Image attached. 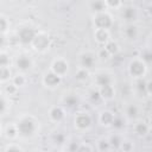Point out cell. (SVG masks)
<instances>
[{
    "instance_id": "obj_1",
    "label": "cell",
    "mask_w": 152,
    "mask_h": 152,
    "mask_svg": "<svg viewBox=\"0 0 152 152\" xmlns=\"http://www.w3.org/2000/svg\"><path fill=\"white\" fill-rule=\"evenodd\" d=\"M17 128H18V133L21 137H31L36 132V122L30 119V118H23L19 120V122L17 124Z\"/></svg>"
},
{
    "instance_id": "obj_2",
    "label": "cell",
    "mask_w": 152,
    "mask_h": 152,
    "mask_svg": "<svg viewBox=\"0 0 152 152\" xmlns=\"http://www.w3.org/2000/svg\"><path fill=\"white\" fill-rule=\"evenodd\" d=\"M37 31L32 27H23L19 30L18 32V40L23 44V45H28L32 44L34 38L37 37Z\"/></svg>"
},
{
    "instance_id": "obj_3",
    "label": "cell",
    "mask_w": 152,
    "mask_h": 152,
    "mask_svg": "<svg viewBox=\"0 0 152 152\" xmlns=\"http://www.w3.org/2000/svg\"><path fill=\"white\" fill-rule=\"evenodd\" d=\"M146 68H147V65L141 59H134V61H132L129 63L128 71H129L131 76H133L135 78H140V77H142L145 75Z\"/></svg>"
},
{
    "instance_id": "obj_4",
    "label": "cell",
    "mask_w": 152,
    "mask_h": 152,
    "mask_svg": "<svg viewBox=\"0 0 152 152\" xmlns=\"http://www.w3.org/2000/svg\"><path fill=\"white\" fill-rule=\"evenodd\" d=\"M94 24H95L96 28H104V30H108V28L113 25V20H112V17H110L108 13L101 12V13H96V14H95Z\"/></svg>"
},
{
    "instance_id": "obj_5",
    "label": "cell",
    "mask_w": 152,
    "mask_h": 152,
    "mask_svg": "<svg viewBox=\"0 0 152 152\" xmlns=\"http://www.w3.org/2000/svg\"><path fill=\"white\" fill-rule=\"evenodd\" d=\"M61 80H62V76H59L58 74H56L55 71H48L44 77H43V82L45 86L50 87V88H55L57 87L59 83H61Z\"/></svg>"
},
{
    "instance_id": "obj_6",
    "label": "cell",
    "mask_w": 152,
    "mask_h": 152,
    "mask_svg": "<svg viewBox=\"0 0 152 152\" xmlns=\"http://www.w3.org/2000/svg\"><path fill=\"white\" fill-rule=\"evenodd\" d=\"M95 62H96V57L94 53L91 52H83L81 56H80V64H81V68H84V69H91L94 65H95Z\"/></svg>"
},
{
    "instance_id": "obj_7",
    "label": "cell",
    "mask_w": 152,
    "mask_h": 152,
    "mask_svg": "<svg viewBox=\"0 0 152 152\" xmlns=\"http://www.w3.org/2000/svg\"><path fill=\"white\" fill-rule=\"evenodd\" d=\"M75 125L80 129H86L91 125V118L87 113H78L75 118Z\"/></svg>"
},
{
    "instance_id": "obj_8",
    "label": "cell",
    "mask_w": 152,
    "mask_h": 152,
    "mask_svg": "<svg viewBox=\"0 0 152 152\" xmlns=\"http://www.w3.org/2000/svg\"><path fill=\"white\" fill-rule=\"evenodd\" d=\"M51 70L55 71L56 74H58L59 76H64L68 72V62L63 58H58V59L53 61V63L51 65Z\"/></svg>"
},
{
    "instance_id": "obj_9",
    "label": "cell",
    "mask_w": 152,
    "mask_h": 152,
    "mask_svg": "<svg viewBox=\"0 0 152 152\" xmlns=\"http://www.w3.org/2000/svg\"><path fill=\"white\" fill-rule=\"evenodd\" d=\"M32 44L34 45V49H36V50L44 51V50H46V49L49 48V45H50V39H49V37L45 36V34H37V37L34 38V40H33Z\"/></svg>"
},
{
    "instance_id": "obj_10",
    "label": "cell",
    "mask_w": 152,
    "mask_h": 152,
    "mask_svg": "<svg viewBox=\"0 0 152 152\" xmlns=\"http://www.w3.org/2000/svg\"><path fill=\"white\" fill-rule=\"evenodd\" d=\"M138 17V12H137V8L133 7V6H126L122 11H121V18L127 21L128 24L129 23H133Z\"/></svg>"
},
{
    "instance_id": "obj_11",
    "label": "cell",
    "mask_w": 152,
    "mask_h": 152,
    "mask_svg": "<svg viewBox=\"0 0 152 152\" xmlns=\"http://www.w3.org/2000/svg\"><path fill=\"white\" fill-rule=\"evenodd\" d=\"M15 65L20 71H27L32 66V59L26 55H20L15 59Z\"/></svg>"
},
{
    "instance_id": "obj_12",
    "label": "cell",
    "mask_w": 152,
    "mask_h": 152,
    "mask_svg": "<svg viewBox=\"0 0 152 152\" xmlns=\"http://www.w3.org/2000/svg\"><path fill=\"white\" fill-rule=\"evenodd\" d=\"M63 104L69 109H75L80 104V99L75 94H68L63 97Z\"/></svg>"
},
{
    "instance_id": "obj_13",
    "label": "cell",
    "mask_w": 152,
    "mask_h": 152,
    "mask_svg": "<svg viewBox=\"0 0 152 152\" xmlns=\"http://www.w3.org/2000/svg\"><path fill=\"white\" fill-rule=\"evenodd\" d=\"M95 83L99 86V88H102L106 86H112V77L107 72H100L95 77Z\"/></svg>"
},
{
    "instance_id": "obj_14",
    "label": "cell",
    "mask_w": 152,
    "mask_h": 152,
    "mask_svg": "<svg viewBox=\"0 0 152 152\" xmlns=\"http://www.w3.org/2000/svg\"><path fill=\"white\" fill-rule=\"evenodd\" d=\"M124 33H125V37L128 39V40H135L138 34H139V31H138V27L133 24V23H129L125 30H124Z\"/></svg>"
},
{
    "instance_id": "obj_15",
    "label": "cell",
    "mask_w": 152,
    "mask_h": 152,
    "mask_svg": "<svg viewBox=\"0 0 152 152\" xmlns=\"http://www.w3.org/2000/svg\"><path fill=\"white\" fill-rule=\"evenodd\" d=\"M94 37L101 44H106L107 42H109L108 30H104V28H96L95 30V33H94Z\"/></svg>"
},
{
    "instance_id": "obj_16",
    "label": "cell",
    "mask_w": 152,
    "mask_h": 152,
    "mask_svg": "<svg viewBox=\"0 0 152 152\" xmlns=\"http://www.w3.org/2000/svg\"><path fill=\"white\" fill-rule=\"evenodd\" d=\"M49 115H50V119H51L52 121L58 122V121H61V120L64 118V110H63V108H61V107H52V108L50 109Z\"/></svg>"
},
{
    "instance_id": "obj_17",
    "label": "cell",
    "mask_w": 152,
    "mask_h": 152,
    "mask_svg": "<svg viewBox=\"0 0 152 152\" xmlns=\"http://www.w3.org/2000/svg\"><path fill=\"white\" fill-rule=\"evenodd\" d=\"M114 116H115V115H114L112 112L104 110V112H102L101 115H100V121H101V124L104 125V126H112V122H113V120H114Z\"/></svg>"
},
{
    "instance_id": "obj_18",
    "label": "cell",
    "mask_w": 152,
    "mask_h": 152,
    "mask_svg": "<svg viewBox=\"0 0 152 152\" xmlns=\"http://www.w3.org/2000/svg\"><path fill=\"white\" fill-rule=\"evenodd\" d=\"M107 5H106V1L103 0H94L91 4H90V8L93 12L95 13H101V12H104Z\"/></svg>"
},
{
    "instance_id": "obj_19",
    "label": "cell",
    "mask_w": 152,
    "mask_h": 152,
    "mask_svg": "<svg viewBox=\"0 0 152 152\" xmlns=\"http://www.w3.org/2000/svg\"><path fill=\"white\" fill-rule=\"evenodd\" d=\"M125 114L128 119H137L139 115V108L135 104H128L125 109Z\"/></svg>"
},
{
    "instance_id": "obj_20",
    "label": "cell",
    "mask_w": 152,
    "mask_h": 152,
    "mask_svg": "<svg viewBox=\"0 0 152 152\" xmlns=\"http://www.w3.org/2000/svg\"><path fill=\"white\" fill-rule=\"evenodd\" d=\"M135 89H137V91H138L139 94H142V95L147 94V82H146L142 77L137 78V82H135Z\"/></svg>"
},
{
    "instance_id": "obj_21",
    "label": "cell",
    "mask_w": 152,
    "mask_h": 152,
    "mask_svg": "<svg viewBox=\"0 0 152 152\" xmlns=\"http://www.w3.org/2000/svg\"><path fill=\"white\" fill-rule=\"evenodd\" d=\"M100 93H101L102 99L110 100L114 96V88H113V86H106V87L100 88Z\"/></svg>"
},
{
    "instance_id": "obj_22",
    "label": "cell",
    "mask_w": 152,
    "mask_h": 152,
    "mask_svg": "<svg viewBox=\"0 0 152 152\" xmlns=\"http://www.w3.org/2000/svg\"><path fill=\"white\" fill-rule=\"evenodd\" d=\"M148 129H150V127H148V125L145 124V122H138V124L134 126L135 133H137L138 135H140V137L146 135V134L148 133Z\"/></svg>"
},
{
    "instance_id": "obj_23",
    "label": "cell",
    "mask_w": 152,
    "mask_h": 152,
    "mask_svg": "<svg viewBox=\"0 0 152 152\" xmlns=\"http://www.w3.org/2000/svg\"><path fill=\"white\" fill-rule=\"evenodd\" d=\"M140 59L146 64V65H152V49H146L141 51L140 53Z\"/></svg>"
},
{
    "instance_id": "obj_24",
    "label": "cell",
    "mask_w": 152,
    "mask_h": 152,
    "mask_svg": "<svg viewBox=\"0 0 152 152\" xmlns=\"http://www.w3.org/2000/svg\"><path fill=\"white\" fill-rule=\"evenodd\" d=\"M11 78V70L8 66H1L0 68V81L2 83L10 81Z\"/></svg>"
},
{
    "instance_id": "obj_25",
    "label": "cell",
    "mask_w": 152,
    "mask_h": 152,
    "mask_svg": "<svg viewBox=\"0 0 152 152\" xmlns=\"http://www.w3.org/2000/svg\"><path fill=\"white\" fill-rule=\"evenodd\" d=\"M109 144L112 147L114 148H120L121 147V144H122V139L120 135L118 134H113L110 138H109Z\"/></svg>"
},
{
    "instance_id": "obj_26",
    "label": "cell",
    "mask_w": 152,
    "mask_h": 152,
    "mask_svg": "<svg viewBox=\"0 0 152 152\" xmlns=\"http://www.w3.org/2000/svg\"><path fill=\"white\" fill-rule=\"evenodd\" d=\"M104 48L107 49V51H108L110 55H115V53L119 51V45H118L115 42H112V40L107 42V43L104 44Z\"/></svg>"
},
{
    "instance_id": "obj_27",
    "label": "cell",
    "mask_w": 152,
    "mask_h": 152,
    "mask_svg": "<svg viewBox=\"0 0 152 152\" xmlns=\"http://www.w3.org/2000/svg\"><path fill=\"white\" fill-rule=\"evenodd\" d=\"M112 126L115 129H122L125 127V120L122 116H114V120L112 122Z\"/></svg>"
},
{
    "instance_id": "obj_28",
    "label": "cell",
    "mask_w": 152,
    "mask_h": 152,
    "mask_svg": "<svg viewBox=\"0 0 152 152\" xmlns=\"http://www.w3.org/2000/svg\"><path fill=\"white\" fill-rule=\"evenodd\" d=\"M88 76H89L88 70L84 69V68H80V69L76 71V74H75V77H76V80H78V81H84V80L88 78Z\"/></svg>"
},
{
    "instance_id": "obj_29",
    "label": "cell",
    "mask_w": 152,
    "mask_h": 152,
    "mask_svg": "<svg viewBox=\"0 0 152 152\" xmlns=\"http://www.w3.org/2000/svg\"><path fill=\"white\" fill-rule=\"evenodd\" d=\"M8 28H10V20H7V18L5 15H1V18H0V30H1V33L4 34Z\"/></svg>"
},
{
    "instance_id": "obj_30",
    "label": "cell",
    "mask_w": 152,
    "mask_h": 152,
    "mask_svg": "<svg viewBox=\"0 0 152 152\" xmlns=\"http://www.w3.org/2000/svg\"><path fill=\"white\" fill-rule=\"evenodd\" d=\"M89 97L91 100V102L96 103V102H100L102 96H101V93H100V89L99 90H91L90 94H89Z\"/></svg>"
},
{
    "instance_id": "obj_31",
    "label": "cell",
    "mask_w": 152,
    "mask_h": 152,
    "mask_svg": "<svg viewBox=\"0 0 152 152\" xmlns=\"http://www.w3.org/2000/svg\"><path fill=\"white\" fill-rule=\"evenodd\" d=\"M10 56L6 52H1L0 53V65L1 66H8L10 65Z\"/></svg>"
},
{
    "instance_id": "obj_32",
    "label": "cell",
    "mask_w": 152,
    "mask_h": 152,
    "mask_svg": "<svg viewBox=\"0 0 152 152\" xmlns=\"http://www.w3.org/2000/svg\"><path fill=\"white\" fill-rule=\"evenodd\" d=\"M17 134H19V133H18L17 125H15V126H8V127L6 128V135H7L8 138H14Z\"/></svg>"
},
{
    "instance_id": "obj_33",
    "label": "cell",
    "mask_w": 152,
    "mask_h": 152,
    "mask_svg": "<svg viewBox=\"0 0 152 152\" xmlns=\"http://www.w3.org/2000/svg\"><path fill=\"white\" fill-rule=\"evenodd\" d=\"M53 142L56 145H63L65 142V135L63 133H56L53 135Z\"/></svg>"
},
{
    "instance_id": "obj_34",
    "label": "cell",
    "mask_w": 152,
    "mask_h": 152,
    "mask_svg": "<svg viewBox=\"0 0 152 152\" xmlns=\"http://www.w3.org/2000/svg\"><path fill=\"white\" fill-rule=\"evenodd\" d=\"M97 146H99V150H100V151H107V150L110 148L109 140H104V139L100 140V141L97 142Z\"/></svg>"
},
{
    "instance_id": "obj_35",
    "label": "cell",
    "mask_w": 152,
    "mask_h": 152,
    "mask_svg": "<svg viewBox=\"0 0 152 152\" xmlns=\"http://www.w3.org/2000/svg\"><path fill=\"white\" fill-rule=\"evenodd\" d=\"M12 81H13L12 83H13V84H15L17 87H21V86H24V84H25V78H24V76H23V75H17V76H14Z\"/></svg>"
},
{
    "instance_id": "obj_36",
    "label": "cell",
    "mask_w": 152,
    "mask_h": 152,
    "mask_svg": "<svg viewBox=\"0 0 152 152\" xmlns=\"http://www.w3.org/2000/svg\"><path fill=\"white\" fill-rule=\"evenodd\" d=\"M7 107H8L7 99H6V97L2 95V96H1V100H0V110H1V114H5V113H6Z\"/></svg>"
},
{
    "instance_id": "obj_37",
    "label": "cell",
    "mask_w": 152,
    "mask_h": 152,
    "mask_svg": "<svg viewBox=\"0 0 152 152\" xmlns=\"http://www.w3.org/2000/svg\"><path fill=\"white\" fill-rule=\"evenodd\" d=\"M106 5L112 7V8H118L121 5V0H104Z\"/></svg>"
},
{
    "instance_id": "obj_38",
    "label": "cell",
    "mask_w": 152,
    "mask_h": 152,
    "mask_svg": "<svg viewBox=\"0 0 152 152\" xmlns=\"http://www.w3.org/2000/svg\"><path fill=\"white\" fill-rule=\"evenodd\" d=\"M17 88H18V87L12 83V84H10V86L6 87V91H7L8 95H12V94H14V93L17 91Z\"/></svg>"
},
{
    "instance_id": "obj_39",
    "label": "cell",
    "mask_w": 152,
    "mask_h": 152,
    "mask_svg": "<svg viewBox=\"0 0 152 152\" xmlns=\"http://www.w3.org/2000/svg\"><path fill=\"white\" fill-rule=\"evenodd\" d=\"M99 56L101 57V58H104V59H107L109 56H110V53L107 51V49L106 48H103L101 51H100V53H99Z\"/></svg>"
},
{
    "instance_id": "obj_40",
    "label": "cell",
    "mask_w": 152,
    "mask_h": 152,
    "mask_svg": "<svg viewBox=\"0 0 152 152\" xmlns=\"http://www.w3.org/2000/svg\"><path fill=\"white\" fill-rule=\"evenodd\" d=\"M5 151H6V152H11V151H23V148L19 147V146H13V145H11V146H7Z\"/></svg>"
},
{
    "instance_id": "obj_41",
    "label": "cell",
    "mask_w": 152,
    "mask_h": 152,
    "mask_svg": "<svg viewBox=\"0 0 152 152\" xmlns=\"http://www.w3.org/2000/svg\"><path fill=\"white\" fill-rule=\"evenodd\" d=\"M78 145L76 144V142H71L70 145H69V147H68V150L69 151H78Z\"/></svg>"
},
{
    "instance_id": "obj_42",
    "label": "cell",
    "mask_w": 152,
    "mask_h": 152,
    "mask_svg": "<svg viewBox=\"0 0 152 152\" xmlns=\"http://www.w3.org/2000/svg\"><path fill=\"white\" fill-rule=\"evenodd\" d=\"M121 148H122L124 151H128V150L132 148V145H131L129 142H124V141H122V144H121Z\"/></svg>"
},
{
    "instance_id": "obj_43",
    "label": "cell",
    "mask_w": 152,
    "mask_h": 152,
    "mask_svg": "<svg viewBox=\"0 0 152 152\" xmlns=\"http://www.w3.org/2000/svg\"><path fill=\"white\" fill-rule=\"evenodd\" d=\"M93 148L90 147V146H86V145H81L80 147H78V151H91Z\"/></svg>"
},
{
    "instance_id": "obj_44",
    "label": "cell",
    "mask_w": 152,
    "mask_h": 152,
    "mask_svg": "<svg viewBox=\"0 0 152 152\" xmlns=\"http://www.w3.org/2000/svg\"><path fill=\"white\" fill-rule=\"evenodd\" d=\"M147 94L152 95V81L147 82Z\"/></svg>"
},
{
    "instance_id": "obj_45",
    "label": "cell",
    "mask_w": 152,
    "mask_h": 152,
    "mask_svg": "<svg viewBox=\"0 0 152 152\" xmlns=\"http://www.w3.org/2000/svg\"><path fill=\"white\" fill-rule=\"evenodd\" d=\"M147 13H148V14L152 17V5H150V6L147 7Z\"/></svg>"
},
{
    "instance_id": "obj_46",
    "label": "cell",
    "mask_w": 152,
    "mask_h": 152,
    "mask_svg": "<svg viewBox=\"0 0 152 152\" xmlns=\"http://www.w3.org/2000/svg\"><path fill=\"white\" fill-rule=\"evenodd\" d=\"M151 128H152V119H151Z\"/></svg>"
},
{
    "instance_id": "obj_47",
    "label": "cell",
    "mask_w": 152,
    "mask_h": 152,
    "mask_svg": "<svg viewBox=\"0 0 152 152\" xmlns=\"http://www.w3.org/2000/svg\"><path fill=\"white\" fill-rule=\"evenodd\" d=\"M151 48H152V39H151Z\"/></svg>"
}]
</instances>
